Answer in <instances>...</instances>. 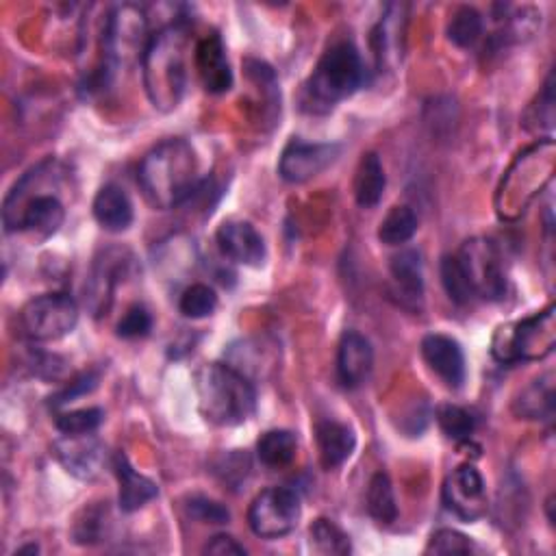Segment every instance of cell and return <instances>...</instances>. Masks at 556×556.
Here are the masks:
<instances>
[{
	"mask_svg": "<svg viewBox=\"0 0 556 556\" xmlns=\"http://www.w3.org/2000/svg\"><path fill=\"white\" fill-rule=\"evenodd\" d=\"M143 198L159 211L182 204L198 187V159L193 148L180 139H165L154 146L137 169Z\"/></svg>",
	"mask_w": 556,
	"mask_h": 556,
	"instance_id": "cell-1",
	"label": "cell"
},
{
	"mask_svg": "<svg viewBox=\"0 0 556 556\" xmlns=\"http://www.w3.org/2000/svg\"><path fill=\"white\" fill-rule=\"evenodd\" d=\"M384 185H387V176H384L380 156L376 152H365L361 156V161L356 165V174H354L356 204L363 208L376 206L384 193Z\"/></svg>",
	"mask_w": 556,
	"mask_h": 556,
	"instance_id": "cell-23",
	"label": "cell"
},
{
	"mask_svg": "<svg viewBox=\"0 0 556 556\" xmlns=\"http://www.w3.org/2000/svg\"><path fill=\"white\" fill-rule=\"evenodd\" d=\"M482 15L473 7H458L447 22V39L458 48H471L482 37Z\"/></svg>",
	"mask_w": 556,
	"mask_h": 556,
	"instance_id": "cell-27",
	"label": "cell"
},
{
	"mask_svg": "<svg viewBox=\"0 0 556 556\" xmlns=\"http://www.w3.org/2000/svg\"><path fill=\"white\" fill-rule=\"evenodd\" d=\"M187 46L189 28L180 20L150 35L141 56V76L146 93L159 111H172L182 100L187 85Z\"/></svg>",
	"mask_w": 556,
	"mask_h": 556,
	"instance_id": "cell-2",
	"label": "cell"
},
{
	"mask_svg": "<svg viewBox=\"0 0 556 556\" xmlns=\"http://www.w3.org/2000/svg\"><path fill=\"white\" fill-rule=\"evenodd\" d=\"M417 232V215L406 204H395L378 224V239L384 245H402Z\"/></svg>",
	"mask_w": 556,
	"mask_h": 556,
	"instance_id": "cell-25",
	"label": "cell"
},
{
	"mask_svg": "<svg viewBox=\"0 0 556 556\" xmlns=\"http://www.w3.org/2000/svg\"><path fill=\"white\" fill-rule=\"evenodd\" d=\"M217 248L235 263L258 267L265 261V241L261 232L243 219H228L215 232Z\"/></svg>",
	"mask_w": 556,
	"mask_h": 556,
	"instance_id": "cell-13",
	"label": "cell"
},
{
	"mask_svg": "<svg viewBox=\"0 0 556 556\" xmlns=\"http://www.w3.org/2000/svg\"><path fill=\"white\" fill-rule=\"evenodd\" d=\"M456 258L473 289L476 298L502 300L506 293V274L497 245L486 237H473L460 245Z\"/></svg>",
	"mask_w": 556,
	"mask_h": 556,
	"instance_id": "cell-8",
	"label": "cell"
},
{
	"mask_svg": "<svg viewBox=\"0 0 556 556\" xmlns=\"http://www.w3.org/2000/svg\"><path fill=\"white\" fill-rule=\"evenodd\" d=\"M150 328H152V317H150L148 308L141 306V304H135V306L126 308V313L122 315V319L115 326L117 337H122V339L146 337L150 332Z\"/></svg>",
	"mask_w": 556,
	"mask_h": 556,
	"instance_id": "cell-36",
	"label": "cell"
},
{
	"mask_svg": "<svg viewBox=\"0 0 556 556\" xmlns=\"http://www.w3.org/2000/svg\"><path fill=\"white\" fill-rule=\"evenodd\" d=\"M298 452V439L289 430H267L256 441V454L265 467H287Z\"/></svg>",
	"mask_w": 556,
	"mask_h": 556,
	"instance_id": "cell-24",
	"label": "cell"
},
{
	"mask_svg": "<svg viewBox=\"0 0 556 556\" xmlns=\"http://www.w3.org/2000/svg\"><path fill=\"white\" fill-rule=\"evenodd\" d=\"M441 282H443V289L447 293V298L458 304V306H465V304H471L476 300L473 295V289L456 258V254H447L443 256L441 261Z\"/></svg>",
	"mask_w": 556,
	"mask_h": 556,
	"instance_id": "cell-30",
	"label": "cell"
},
{
	"mask_svg": "<svg viewBox=\"0 0 556 556\" xmlns=\"http://www.w3.org/2000/svg\"><path fill=\"white\" fill-rule=\"evenodd\" d=\"M113 469H115V476H117V482H119L117 502H119V508L124 513H135L139 508H143L150 500L156 497V493H159L156 484L148 476L139 473L130 465L126 454H122V452L115 454Z\"/></svg>",
	"mask_w": 556,
	"mask_h": 556,
	"instance_id": "cell-19",
	"label": "cell"
},
{
	"mask_svg": "<svg viewBox=\"0 0 556 556\" xmlns=\"http://www.w3.org/2000/svg\"><path fill=\"white\" fill-rule=\"evenodd\" d=\"M437 424L441 428V432L456 441V443H463L467 439H471L473 430H476V417L463 408V406H456V404H443L437 408Z\"/></svg>",
	"mask_w": 556,
	"mask_h": 556,
	"instance_id": "cell-29",
	"label": "cell"
},
{
	"mask_svg": "<svg viewBox=\"0 0 556 556\" xmlns=\"http://www.w3.org/2000/svg\"><path fill=\"white\" fill-rule=\"evenodd\" d=\"M300 519V497L293 489L269 486L261 491L250 508V530L261 539H280L289 534Z\"/></svg>",
	"mask_w": 556,
	"mask_h": 556,
	"instance_id": "cell-9",
	"label": "cell"
},
{
	"mask_svg": "<svg viewBox=\"0 0 556 556\" xmlns=\"http://www.w3.org/2000/svg\"><path fill=\"white\" fill-rule=\"evenodd\" d=\"M443 504L463 521H476L486 513V491L473 465L456 467L443 482Z\"/></svg>",
	"mask_w": 556,
	"mask_h": 556,
	"instance_id": "cell-10",
	"label": "cell"
},
{
	"mask_svg": "<svg viewBox=\"0 0 556 556\" xmlns=\"http://www.w3.org/2000/svg\"><path fill=\"white\" fill-rule=\"evenodd\" d=\"M315 439H317V450L321 465L326 469H334L343 465L350 454L356 447V437L354 430L341 421L334 419H324L315 426Z\"/></svg>",
	"mask_w": 556,
	"mask_h": 556,
	"instance_id": "cell-20",
	"label": "cell"
},
{
	"mask_svg": "<svg viewBox=\"0 0 556 556\" xmlns=\"http://www.w3.org/2000/svg\"><path fill=\"white\" fill-rule=\"evenodd\" d=\"M365 80L363 59L352 41H337L319 56L315 70L302 87V109L328 113L350 98Z\"/></svg>",
	"mask_w": 556,
	"mask_h": 556,
	"instance_id": "cell-4",
	"label": "cell"
},
{
	"mask_svg": "<svg viewBox=\"0 0 556 556\" xmlns=\"http://www.w3.org/2000/svg\"><path fill=\"white\" fill-rule=\"evenodd\" d=\"M56 460L76 478L91 480L104 463V447L91 434H63L52 445Z\"/></svg>",
	"mask_w": 556,
	"mask_h": 556,
	"instance_id": "cell-12",
	"label": "cell"
},
{
	"mask_svg": "<svg viewBox=\"0 0 556 556\" xmlns=\"http://www.w3.org/2000/svg\"><path fill=\"white\" fill-rule=\"evenodd\" d=\"M554 122V74L547 76L545 85H543V91L539 93L536 102L532 104L530 109V122H528V128L532 130H541V128H547L552 130V124Z\"/></svg>",
	"mask_w": 556,
	"mask_h": 556,
	"instance_id": "cell-34",
	"label": "cell"
},
{
	"mask_svg": "<svg viewBox=\"0 0 556 556\" xmlns=\"http://www.w3.org/2000/svg\"><path fill=\"white\" fill-rule=\"evenodd\" d=\"M198 406L213 426H239L256 408V391L243 371L228 363H206L195 374Z\"/></svg>",
	"mask_w": 556,
	"mask_h": 556,
	"instance_id": "cell-3",
	"label": "cell"
},
{
	"mask_svg": "<svg viewBox=\"0 0 556 556\" xmlns=\"http://www.w3.org/2000/svg\"><path fill=\"white\" fill-rule=\"evenodd\" d=\"M185 510L191 519H198L202 523H226L230 519V513L224 504L204 495H191L185 504Z\"/></svg>",
	"mask_w": 556,
	"mask_h": 556,
	"instance_id": "cell-35",
	"label": "cell"
},
{
	"mask_svg": "<svg viewBox=\"0 0 556 556\" xmlns=\"http://www.w3.org/2000/svg\"><path fill=\"white\" fill-rule=\"evenodd\" d=\"M374 367L371 343L356 330L343 332L337 348V378L343 387L354 389L367 380Z\"/></svg>",
	"mask_w": 556,
	"mask_h": 556,
	"instance_id": "cell-16",
	"label": "cell"
},
{
	"mask_svg": "<svg viewBox=\"0 0 556 556\" xmlns=\"http://www.w3.org/2000/svg\"><path fill=\"white\" fill-rule=\"evenodd\" d=\"M39 552V547L35 545V543H30V545H24V547H20L15 554H37Z\"/></svg>",
	"mask_w": 556,
	"mask_h": 556,
	"instance_id": "cell-38",
	"label": "cell"
},
{
	"mask_svg": "<svg viewBox=\"0 0 556 556\" xmlns=\"http://www.w3.org/2000/svg\"><path fill=\"white\" fill-rule=\"evenodd\" d=\"M421 356L426 365L450 387L458 389L465 380V356L456 339L447 334H426L421 339Z\"/></svg>",
	"mask_w": 556,
	"mask_h": 556,
	"instance_id": "cell-14",
	"label": "cell"
},
{
	"mask_svg": "<svg viewBox=\"0 0 556 556\" xmlns=\"http://www.w3.org/2000/svg\"><path fill=\"white\" fill-rule=\"evenodd\" d=\"M93 217L109 232H122L132 224V204L117 185H104L93 198Z\"/></svg>",
	"mask_w": 556,
	"mask_h": 556,
	"instance_id": "cell-21",
	"label": "cell"
},
{
	"mask_svg": "<svg viewBox=\"0 0 556 556\" xmlns=\"http://www.w3.org/2000/svg\"><path fill=\"white\" fill-rule=\"evenodd\" d=\"M473 549H476L473 541L452 528L437 530L426 545L428 554H469Z\"/></svg>",
	"mask_w": 556,
	"mask_h": 556,
	"instance_id": "cell-33",
	"label": "cell"
},
{
	"mask_svg": "<svg viewBox=\"0 0 556 556\" xmlns=\"http://www.w3.org/2000/svg\"><path fill=\"white\" fill-rule=\"evenodd\" d=\"M556 345V315L554 304L528 315L515 324L500 326L493 334L491 352L500 363L539 361Z\"/></svg>",
	"mask_w": 556,
	"mask_h": 556,
	"instance_id": "cell-5",
	"label": "cell"
},
{
	"mask_svg": "<svg viewBox=\"0 0 556 556\" xmlns=\"http://www.w3.org/2000/svg\"><path fill=\"white\" fill-rule=\"evenodd\" d=\"M195 70L208 93H224L232 87V70L224 41L217 33L204 35L195 46Z\"/></svg>",
	"mask_w": 556,
	"mask_h": 556,
	"instance_id": "cell-17",
	"label": "cell"
},
{
	"mask_svg": "<svg viewBox=\"0 0 556 556\" xmlns=\"http://www.w3.org/2000/svg\"><path fill=\"white\" fill-rule=\"evenodd\" d=\"M389 269H391L393 295H397V302L410 311H419L424 300L421 254L417 250H400L391 258Z\"/></svg>",
	"mask_w": 556,
	"mask_h": 556,
	"instance_id": "cell-18",
	"label": "cell"
},
{
	"mask_svg": "<svg viewBox=\"0 0 556 556\" xmlns=\"http://www.w3.org/2000/svg\"><path fill=\"white\" fill-rule=\"evenodd\" d=\"M339 154L337 143H308L293 137L278 161V174L287 182H306L321 174Z\"/></svg>",
	"mask_w": 556,
	"mask_h": 556,
	"instance_id": "cell-11",
	"label": "cell"
},
{
	"mask_svg": "<svg viewBox=\"0 0 556 556\" xmlns=\"http://www.w3.org/2000/svg\"><path fill=\"white\" fill-rule=\"evenodd\" d=\"M367 510L380 523H393L397 519L393 484L384 471H376L367 484Z\"/></svg>",
	"mask_w": 556,
	"mask_h": 556,
	"instance_id": "cell-26",
	"label": "cell"
},
{
	"mask_svg": "<svg viewBox=\"0 0 556 556\" xmlns=\"http://www.w3.org/2000/svg\"><path fill=\"white\" fill-rule=\"evenodd\" d=\"M404 28H406V7L389 4L371 33V48L376 56V67L380 72L393 70L402 61Z\"/></svg>",
	"mask_w": 556,
	"mask_h": 556,
	"instance_id": "cell-15",
	"label": "cell"
},
{
	"mask_svg": "<svg viewBox=\"0 0 556 556\" xmlns=\"http://www.w3.org/2000/svg\"><path fill=\"white\" fill-rule=\"evenodd\" d=\"M513 413L523 419H552L554 415V376L534 378L513 402Z\"/></svg>",
	"mask_w": 556,
	"mask_h": 556,
	"instance_id": "cell-22",
	"label": "cell"
},
{
	"mask_svg": "<svg viewBox=\"0 0 556 556\" xmlns=\"http://www.w3.org/2000/svg\"><path fill=\"white\" fill-rule=\"evenodd\" d=\"M311 545L315 552L319 554H337V556H345L352 552L350 545V536L330 519H315L311 530Z\"/></svg>",
	"mask_w": 556,
	"mask_h": 556,
	"instance_id": "cell-28",
	"label": "cell"
},
{
	"mask_svg": "<svg viewBox=\"0 0 556 556\" xmlns=\"http://www.w3.org/2000/svg\"><path fill=\"white\" fill-rule=\"evenodd\" d=\"M204 554H217V556H243L245 554V547L241 543H237L232 536L228 534H215L202 549Z\"/></svg>",
	"mask_w": 556,
	"mask_h": 556,
	"instance_id": "cell-37",
	"label": "cell"
},
{
	"mask_svg": "<svg viewBox=\"0 0 556 556\" xmlns=\"http://www.w3.org/2000/svg\"><path fill=\"white\" fill-rule=\"evenodd\" d=\"M104 413L100 408H78L70 413H61L54 419V426L61 434H91L102 424Z\"/></svg>",
	"mask_w": 556,
	"mask_h": 556,
	"instance_id": "cell-32",
	"label": "cell"
},
{
	"mask_svg": "<svg viewBox=\"0 0 556 556\" xmlns=\"http://www.w3.org/2000/svg\"><path fill=\"white\" fill-rule=\"evenodd\" d=\"M178 308L185 317L202 319L217 308V295L208 285L193 282L182 291V295L178 300Z\"/></svg>",
	"mask_w": 556,
	"mask_h": 556,
	"instance_id": "cell-31",
	"label": "cell"
},
{
	"mask_svg": "<svg viewBox=\"0 0 556 556\" xmlns=\"http://www.w3.org/2000/svg\"><path fill=\"white\" fill-rule=\"evenodd\" d=\"M148 17L137 4H119L104 20L102 28V70L111 76L119 65L141 59L146 52Z\"/></svg>",
	"mask_w": 556,
	"mask_h": 556,
	"instance_id": "cell-6",
	"label": "cell"
},
{
	"mask_svg": "<svg viewBox=\"0 0 556 556\" xmlns=\"http://www.w3.org/2000/svg\"><path fill=\"white\" fill-rule=\"evenodd\" d=\"M78 304L67 293H43L20 311V328L30 341H56L74 330Z\"/></svg>",
	"mask_w": 556,
	"mask_h": 556,
	"instance_id": "cell-7",
	"label": "cell"
}]
</instances>
